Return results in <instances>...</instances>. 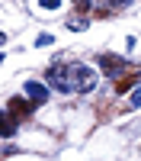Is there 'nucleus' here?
Segmentation results:
<instances>
[{"mask_svg": "<svg viewBox=\"0 0 141 161\" xmlns=\"http://www.w3.org/2000/svg\"><path fill=\"white\" fill-rule=\"evenodd\" d=\"M45 80L51 87H58V90H64V93H71V64H51V68L45 71Z\"/></svg>", "mask_w": 141, "mask_h": 161, "instance_id": "f03ea898", "label": "nucleus"}, {"mask_svg": "<svg viewBox=\"0 0 141 161\" xmlns=\"http://www.w3.org/2000/svg\"><path fill=\"white\" fill-rule=\"evenodd\" d=\"M96 61H99V68L106 71V74H112V77H115V74H122V71H125V64H128V61L119 58V55H99Z\"/></svg>", "mask_w": 141, "mask_h": 161, "instance_id": "39448f33", "label": "nucleus"}, {"mask_svg": "<svg viewBox=\"0 0 141 161\" xmlns=\"http://www.w3.org/2000/svg\"><path fill=\"white\" fill-rule=\"evenodd\" d=\"M135 80H138V74H128V77H122L119 84H115V90H119V93H125V90H132V84H135Z\"/></svg>", "mask_w": 141, "mask_h": 161, "instance_id": "0eeeda50", "label": "nucleus"}, {"mask_svg": "<svg viewBox=\"0 0 141 161\" xmlns=\"http://www.w3.org/2000/svg\"><path fill=\"white\" fill-rule=\"evenodd\" d=\"M0 61H3V52H0Z\"/></svg>", "mask_w": 141, "mask_h": 161, "instance_id": "2eb2a0df", "label": "nucleus"}, {"mask_svg": "<svg viewBox=\"0 0 141 161\" xmlns=\"http://www.w3.org/2000/svg\"><path fill=\"white\" fill-rule=\"evenodd\" d=\"M13 119H16V123H19V119H29L32 113H35V106L29 103V100H23V97H13L10 100V110H7Z\"/></svg>", "mask_w": 141, "mask_h": 161, "instance_id": "20e7f679", "label": "nucleus"}, {"mask_svg": "<svg viewBox=\"0 0 141 161\" xmlns=\"http://www.w3.org/2000/svg\"><path fill=\"white\" fill-rule=\"evenodd\" d=\"M128 100H132V106H141V87L132 90V97H128Z\"/></svg>", "mask_w": 141, "mask_h": 161, "instance_id": "9b49d317", "label": "nucleus"}, {"mask_svg": "<svg viewBox=\"0 0 141 161\" xmlns=\"http://www.w3.org/2000/svg\"><path fill=\"white\" fill-rule=\"evenodd\" d=\"M96 80H99L96 68H90V64H71V90L87 93V90L96 87Z\"/></svg>", "mask_w": 141, "mask_h": 161, "instance_id": "f257e3e1", "label": "nucleus"}, {"mask_svg": "<svg viewBox=\"0 0 141 161\" xmlns=\"http://www.w3.org/2000/svg\"><path fill=\"white\" fill-rule=\"evenodd\" d=\"M23 90H26V97H29V103H32V106L48 103V87H45V84H38V80H26Z\"/></svg>", "mask_w": 141, "mask_h": 161, "instance_id": "7ed1b4c3", "label": "nucleus"}, {"mask_svg": "<svg viewBox=\"0 0 141 161\" xmlns=\"http://www.w3.org/2000/svg\"><path fill=\"white\" fill-rule=\"evenodd\" d=\"M77 3H80V10H90V0H77Z\"/></svg>", "mask_w": 141, "mask_h": 161, "instance_id": "ddd939ff", "label": "nucleus"}, {"mask_svg": "<svg viewBox=\"0 0 141 161\" xmlns=\"http://www.w3.org/2000/svg\"><path fill=\"white\" fill-rule=\"evenodd\" d=\"M51 42H55V36H48V32H42V36L35 39V48H45V45H51Z\"/></svg>", "mask_w": 141, "mask_h": 161, "instance_id": "1a4fd4ad", "label": "nucleus"}, {"mask_svg": "<svg viewBox=\"0 0 141 161\" xmlns=\"http://www.w3.org/2000/svg\"><path fill=\"white\" fill-rule=\"evenodd\" d=\"M0 45H7V32H0Z\"/></svg>", "mask_w": 141, "mask_h": 161, "instance_id": "4468645a", "label": "nucleus"}, {"mask_svg": "<svg viewBox=\"0 0 141 161\" xmlns=\"http://www.w3.org/2000/svg\"><path fill=\"white\" fill-rule=\"evenodd\" d=\"M112 7H125V3H132V0H109Z\"/></svg>", "mask_w": 141, "mask_h": 161, "instance_id": "f8f14e48", "label": "nucleus"}, {"mask_svg": "<svg viewBox=\"0 0 141 161\" xmlns=\"http://www.w3.org/2000/svg\"><path fill=\"white\" fill-rule=\"evenodd\" d=\"M68 29H77V32H80V29H87V19H80V16H71V19H68Z\"/></svg>", "mask_w": 141, "mask_h": 161, "instance_id": "6e6552de", "label": "nucleus"}, {"mask_svg": "<svg viewBox=\"0 0 141 161\" xmlns=\"http://www.w3.org/2000/svg\"><path fill=\"white\" fill-rule=\"evenodd\" d=\"M13 136H16V119L7 110H0V139H13Z\"/></svg>", "mask_w": 141, "mask_h": 161, "instance_id": "423d86ee", "label": "nucleus"}, {"mask_svg": "<svg viewBox=\"0 0 141 161\" xmlns=\"http://www.w3.org/2000/svg\"><path fill=\"white\" fill-rule=\"evenodd\" d=\"M38 7H42V10H58L61 0H38Z\"/></svg>", "mask_w": 141, "mask_h": 161, "instance_id": "9d476101", "label": "nucleus"}]
</instances>
